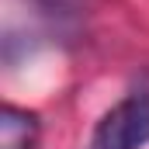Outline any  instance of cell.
Masks as SVG:
<instances>
[{
    "label": "cell",
    "instance_id": "6da1fadb",
    "mask_svg": "<svg viewBox=\"0 0 149 149\" xmlns=\"http://www.w3.org/2000/svg\"><path fill=\"white\" fill-rule=\"evenodd\" d=\"M149 146V90L121 97L94 128L90 149H146Z\"/></svg>",
    "mask_w": 149,
    "mask_h": 149
},
{
    "label": "cell",
    "instance_id": "7a4b0ae2",
    "mask_svg": "<svg viewBox=\"0 0 149 149\" xmlns=\"http://www.w3.org/2000/svg\"><path fill=\"white\" fill-rule=\"evenodd\" d=\"M42 121L35 111L3 104L0 108V149H35Z\"/></svg>",
    "mask_w": 149,
    "mask_h": 149
}]
</instances>
